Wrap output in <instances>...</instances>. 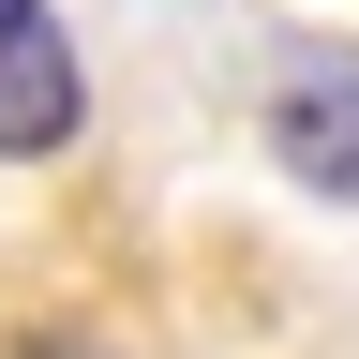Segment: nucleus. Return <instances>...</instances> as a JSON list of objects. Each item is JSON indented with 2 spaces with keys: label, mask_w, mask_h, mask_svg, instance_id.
<instances>
[{
  "label": "nucleus",
  "mask_w": 359,
  "mask_h": 359,
  "mask_svg": "<svg viewBox=\"0 0 359 359\" xmlns=\"http://www.w3.org/2000/svg\"><path fill=\"white\" fill-rule=\"evenodd\" d=\"M255 135H269V165H285L314 210H359V60H285Z\"/></svg>",
  "instance_id": "f03ea898"
},
{
  "label": "nucleus",
  "mask_w": 359,
  "mask_h": 359,
  "mask_svg": "<svg viewBox=\"0 0 359 359\" xmlns=\"http://www.w3.org/2000/svg\"><path fill=\"white\" fill-rule=\"evenodd\" d=\"M0 359H120V344H105V330H90V314H30V330H15V344H0Z\"/></svg>",
  "instance_id": "7ed1b4c3"
},
{
  "label": "nucleus",
  "mask_w": 359,
  "mask_h": 359,
  "mask_svg": "<svg viewBox=\"0 0 359 359\" xmlns=\"http://www.w3.org/2000/svg\"><path fill=\"white\" fill-rule=\"evenodd\" d=\"M90 135V45L60 0H0V165H60Z\"/></svg>",
  "instance_id": "f257e3e1"
}]
</instances>
